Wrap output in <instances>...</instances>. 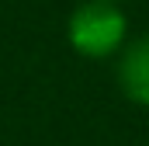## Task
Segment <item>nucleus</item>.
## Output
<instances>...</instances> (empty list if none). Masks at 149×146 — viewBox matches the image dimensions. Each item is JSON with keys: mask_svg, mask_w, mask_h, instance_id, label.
Segmentation results:
<instances>
[{"mask_svg": "<svg viewBox=\"0 0 149 146\" xmlns=\"http://www.w3.org/2000/svg\"><path fill=\"white\" fill-rule=\"evenodd\" d=\"M66 38L83 59H108L128 42V18L111 0H83L66 21Z\"/></svg>", "mask_w": 149, "mask_h": 146, "instance_id": "f257e3e1", "label": "nucleus"}, {"mask_svg": "<svg viewBox=\"0 0 149 146\" xmlns=\"http://www.w3.org/2000/svg\"><path fill=\"white\" fill-rule=\"evenodd\" d=\"M118 87L132 105L149 108V32L125 42L118 59Z\"/></svg>", "mask_w": 149, "mask_h": 146, "instance_id": "f03ea898", "label": "nucleus"}, {"mask_svg": "<svg viewBox=\"0 0 149 146\" xmlns=\"http://www.w3.org/2000/svg\"><path fill=\"white\" fill-rule=\"evenodd\" d=\"M111 4H118V0H111Z\"/></svg>", "mask_w": 149, "mask_h": 146, "instance_id": "7ed1b4c3", "label": "nucleus"}]
</instances>
